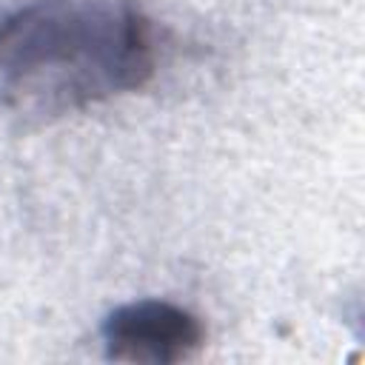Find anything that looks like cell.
Wrapping results in <instances>:
<instances>
[{
	"mask_svg": "<svg viewBox=\"0 0 365 365\" xmlns=\"http://www.w3.org/2000/svg\"><path fill=\"white\" fill-rule=\"evenodd\" d=\"M157 31L140 0H14L0 11V114L43 125L143 88Z\"/></svg>",
	"mask_w": 365,
	"mask_h": 365,
	"instance_id": "6da1fadb",
	"label": "cell"
},
{
	"mask_svg": "<svg viewBox=\"0 0 365 365\" xmlns=\"http://www.w3.org/2000/svg\"><path fill=\"white\" fill-rule=\"evenodd\" d=\"M106 359L137 365L191 362L205 348L202 319L168 299H131L111 308L100 322Z\"/></svg>",
	"mask_w": 365,
	"mask_h": 365,
	"instance_id": "7a4b0ae2",
	"label": "cell"
}]
</instances>
